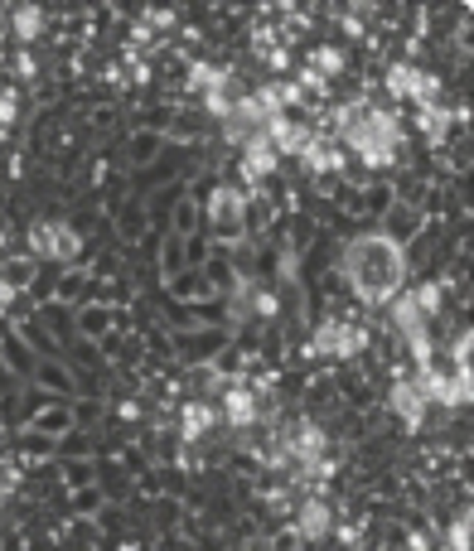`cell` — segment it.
<instances>
[{"label":"cell","mask_w":474,"mask_h":551,"mask_svg":"<svg viewBox=\"0 0 474 551\" xmlns=\"http://www.w3.org/2000/svg\"><path fill=\"white\" fill-rule=\"evenodd\" d=\"M416 387H422L426 402L469 406V397H474V373H469V367H450V373H441V367H426V373H416Z\"/></svg>","instance_id":"4"},{"label":"cell","mask_w":474,"mask_h":551,"mask_svg":"<svg viewBox=\"0 0 474 551\" xmlns=\"http://www.w3.org/2000/svg\"><path fill=\"white\" fill-rule=\"evenodd\" d=\"M281 445H286V460L290 464H300L305 474H325V450H329V441H325V431L315 426V421H300V426H290V435H281Z\"/></svg>","instance_id":"5"},{"label":"cell","mask_w":474,"mask_h":551,"mask_svg":"<svg viewBox=\"0 0 474 551\" xmlns=\"http://www.w3.org/2000/svg\"><path fill=\"white\" fill-rule=\"evenodd\" d=\"M5 493H10V479H5V484H0V503H5Z\"/></svg>","instance_id":"26"},{"label":"cell","mask_w":474,"mask_h":551,"mask_svg":"<svg viewBox=\"0 0 474 551\" xmlns=\"http://www.w3.org/2000/svg\"><path fill=\"white\" fill-rule=\"evenodd\" d=\"M358 348H364V329H358V324H348V319L319 324L315 344H310V353H319V358H354Z\"/></svg>","instance_id":"6"},{"label":"cell","mask_w":474,"mask_h":551,"mask_svg":"<svg viewBox=\"0 0 474 551\" xmlns=\"http://www.w3.org/2000/svg\"><path fill=\"white\" fill-rule=\"evenodd\" d=\"M469 348H474V334L460 329V338L450 344V363H455V367H469Z\"/></svg>","instance_id":"22"},{"label":"cell","mask_w":474,"mask_h":551,"mask_svg":"<svg viewBox=\"0 0 474 551\" xmlns=\"http://www.w3.org/2000/svg\"><path fill=\"white\" fill-rule=\"evenodd\" d=\"M78 233L68 228V223H53V261H73L78 257Z\"/></svg>","instance_id":"17"},{"label":"cell","mask_w":474,"mask_h":551,"mask_svg":"<svg viewBox=\"0 0 474 551\" xmlns=\"http://www.w3.org/2000/svg\"><path fill=\"white\" fill-rule=\"evenodd\" d=\"M339 68H344V53L339 49H315V73L325 78V82L339 73Z\"/></svg>","instance_id":"21"},{"label":"cell","mask_w":474,"mask_h":551,"mask_svg":"<svg viewBox=\"0 0 474 551\" xmlns=\"http://www.w3.org/2000/svg\"><path fill=\"white\" fill-rule=\"evenodd\" d=\"M469 542H474V518L460 513L450 522V532H445V546H450V551H469Z\"/></svg>","instance_id":"18"},{"label":"cell","mask_w":474,"mask_h":551,"mask_svg":"<svg viewBox=\"0 0 474 551\" xmlns=\"http://www.w3.org/2000/svg\"><path fill=\"white\" fill-rule=\"evenodd\" d=\"M344 280L364 305H393L407 280V257L387 233H364L344 247Z\"/></svg>","instance_id":"1"},{"label":"cell","mask_w":474,"mask_h":551,"mask_svg":"<svg viewBox=\"0 0 474 551\" xmlns=\"http://www.w3.org/2000/svg\"><path fill=\"white\" fill-rule=\"evenodd\" d=\"M242 189H218L213 194V218L218 223H237V218H242Z\"/></svg>","instance_id":"16"},{"label":"cell","mask_w":474,"mask_h":551,"mask_svg":"<svg viewBox=\"0 0 474 551\" xmlns=\"http://www.w3.org/2000/svg\"><path fill=\"white\" fill-rule=\"evenodd\" d=\"M261 126H267V111L252 102V92H247V97H232L228 117H223V136H228L232 146H242V140H252Z\"/></svg>","instance_id":"8"},{"label":"cell","mask_w":474,"mask_h":551,"mask_svg":"<svg viewBox=\"0 0 474 551\" xmlns=\"http://www.w3.org/2000/svg\"><path fill=\"white\" fill-rule=\"evenodd\" d=\"M223 416H228V426H257V397L242 387H228L223 392Z\"/></svg>","instance_id":"13"},{"label":"cell","mask_w":474,"mask_h":551,"mask_svg":"<svg viewBox=\"0 0 474 551\" xmlns=\"http://www.w3.org/2000/svg\"><path fill=\"white\" fill-rule=\"evenodd\" d=\"M296 527H300L305 542H325V537L334 532L329 503H325V499H305V503H300V513H296Z\"/></svg>","instance_id":"11"},{"label":"cell","mask_w":474,"mask_h":551,"mask_svg":"<svg viewBox=\"0 0 474 551\" xmlns=\"http://www.w3.org/2000/svg\"><path fill=\"white\" fill-rule=\"evenodd\" d=\"M300 88H310V92H325V78H319L315 68H300Z\"/></svg>","instance_id":"23"},{"label":"cell","mask_w":474,"mask_h":551,"mask_svg":"<svg viewBox=\"0 0 474 551\" xmlns=\"http://www.w3.org/2000/svg\"><path fill=\"white\" fill-rule=\"evenodd\" d=\"M387 92H397V97H412V102H436V92H441V82L422 73V68H412V63H393L387 68Z\"/></svg>","instance_id":"7"},{"label":"cell","mask_w":474,"mask_h":551,"mask_svg":"<svg viewBox=\"0 0 474 551\" xmlns=\"http://www.w3.org/2000/svg\"><path fill=\"white\" fill-rule=\"evenodd\" d=\"M0 121H15V92H0Z\"/></svg>","instance_id":"24"},{"label":"cell","mask_w":474,"mask_h":551,"mask_svg":"<svg viewBox=\"0 0 474 551\" xmlns=\"http://www.w3.org/2000/svg\"><path fill=\"white\" fill-rule=\"evenodd\" d=\"M237 150H242V175L252 179V184H257V179H267L271 169H276V160H281V155L267 146V136H261V131H257L252 140H242Z\"/></svg>","instance_id":"12"},{"label":"cell","mask_w":474,"mask_h":551,"mask_svg":"<svg viewBox=\"0 0 474 551\" xmlns=\"http://www.w3.org/2000/svg\"><path fill=\"white\" fill-rule=\"evenodd\" d=\"M10 24H15V39H20V44H34V39L44 34V10H34V5H20L15 15H10Z\"/></svg>","instance_id":"14"},{"label":"cell","mask_w":474,"mask_h":551,"mask_svg":"<svg viewBox=\"0 0 474 551\" xmlns=\"http://www.w3.org/2000/svg\"><path fill=\"white\" fill-rule=\"evenodd\" d=\"M257 309L261 315H276V295H257Z\"/></svg>","instance_id":"25"},{"label":"cell","mask_w":474,"mask_h":551,"mask_svg":"<svg viewBox=\"0 0 474 551\" xmlns=\"http://www.w3.org/2000/svg\"><path fill=\"white\" fill-rule=\"evenodd\" d=\"M344 140H348V150H354L364 165L383 169V165H393V160H397L402 126H397V117H393V111L368 107L358 121H348V126H344Z\"/></svg>","instance_id":"2"},{"label":"cell","mask_w":474,"mask_h":551,"mask_svg":"<svg viewBox=\"0 0 474 551\" xmlns=\"http://www.w3.org/2000/svg\"><path fill=\"white\" fill-rule=\"evenodd\" d=\"M213 421H218L213 406H204V402H189V406H185V435H189V441H199V435L213 426Z\"/></svg>","instance_id":"15"},{"label":"cell","mask_w":474,"mask_h":551,"mask_svg":"<svg viewBox=\"0 0 474 551\" xmlns=\"http://www.w3.org/2000/svg\"><path fill=\"white\" fill-rule=\"evenodd\" d=\"M30 252L53 261V223H34V228H30Z\"/></svg>","instance_id":"20"},{"label":"cell","mask_w":474,"mask_h":551,"mask_svg":"<svg viewBox=\"0 0 474 551\" xmlns=\"http://www.w3.org/2000/svg\"><path fill=\"white\" fill-rule=\"evenodd\" d=\"M261 136H267V146L276 155H300L305 146H310V126H300L296 117H286V111H276V117H267V126H261Z\"/></svg>","instance_id":"9"},{"label":"cell","mask_w":474,"mask_h":551,"mask_svg":"<svg viewBox=\"0 0 474 551\" xmlns=\"http://www.w3.org/2000/svg\"><path fill=\"white\" fill-rule=\"evenodd\" d=\"M455 117H450V111H441V107H422V131H426V140H441L445 136V126H450Z\"/></svg>","instance_id":"19"},{"label":"cell","mask_w":474,"mask_h":551,"mask_svg":"<svg viewBox=\"0 0 474 551\" xmlns=\"http://www.w3.org/2000/svg\"><path fill=\"white\" fill-rule=\"evenodd\" d=\"M387 406L402 416V426L407 431H422V416H426V397L422 387H416V377H397L393 392H387Z\"/></svg>","instance_id":"10"},{"label":"cell","mask_w":474,"mask_h":551,"mask_svg":"<svg viewBox=\"0 0 474 551\" xmlns=\"http://www.w3.org/2000/svg\"><path fill=\"white\" fill-rule=\"evenodd\" d=\"M387 315H393L397 324V334H402V344H407L412 353V363H416V373H426V367H436V344H431V329H426V315L416 309L412 300V290H402L393 305H387Z\"/></svg>","instance_id":"3"}]
</instances>
